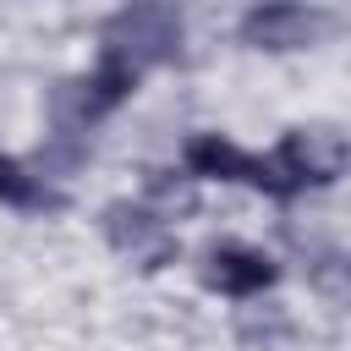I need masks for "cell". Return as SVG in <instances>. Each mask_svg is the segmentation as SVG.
I'll return each mask as SVG.
<instances>
[{"label": "cell", "instance_id": "cell-1", "mask_svg": "<svg viewBox=\"0 0 351 351\" xmlns=\"http://www.w3.org/2000/svg\"><path fill=\"white\" fill-rule=\"evenodd\" d=\"M351 165V143L329 126H296L280 137L274 154H247L219 132H203L186 143V170L214 181H247L269 197H296L302 186H324Z\"/></svg>", "mask_w": 351, "mask_h": 351}, {"label": "cell", "instance_id": "cell-2", "mask_svg": "<svg viewBox=\"0 0 351 351\" xmlns=\"http://www.w3.org/2000/svg\"><path fill=\"white\" fill-rule=\"evenodd\" d=\"M176 49H181V11L170 0H132L99 33V66L126 77V82L165 66Z\"/></svg>", "mask_w": 351, "mask_h": 351}, {"label": "cell", "instance_id": "cell-3", "mask_svg": "<svg viewBox=\"0 0 351 351\" xmlns=\"http://www.w3.org/2000/svg\"><path fill=\"white\" fill-rule=\"evenodd\" d=\"M104 236L121 258H132L137 269H165L176 258V230L159 208H132V203H110L104 208Z\"/></svg>", "mask_w": 351, "mask_h": 351}, {"label": "cell", "instance_id": "cell-4", "mask_svg": "<svg viewBox=\"0 0 351 351\" xmlns=\"http://www.w3.org/2000/svg\"><path fill=\"white\" fill-rule=\"evenodd\" d=\"M324 27H329V16L307 11L302 0H269L241 16V38L252 49H307Z\"/></svg>", "mask_w": 351, "mask_h": 351}, {"label": "cell", "instance_id": "cell-5", "mask_svg": "<svg viewBox=\"0 0 351 351\" xmlns=\"http://www.w3.org/2000/svg\"><path fill=\"white\" fill-rule=\"evenodd\" d=\"M274 274H280L274 258H263L252 247H219L203 263V285L219 296H258L263 285H274Z\"/></svg>", "mask_w": 351, "mask_h": 351}, {"label": "cell", "instance_id": "cell-6", "mask_svg": "<svg viewBox=\"0 0 351 351\" xmlns=\"http://www.w3.org/2000/svg\"><path fill=\"white\" fill-rule=\"evenodd\" d=\"M0 203H11V208H60V192H49L38 176H27L16 159L0 154Z\"/></svg>", "mask_w": 351, "mask_h": 351}, {"label": "cell", "instance_id": "cell-7", "mask_svg": "<svg viewBox=\"0 0 351 351\" xmlns=\"http://www.w3.org/2000/svg\"><path fill=\"white\" fill-rule=\"evenodd\" d=\"M313 285H318L329 302L351 307V258H318V269H313Z\"/></svg>", "mask_w": 351, "mask_h": 351}]
</instances>
